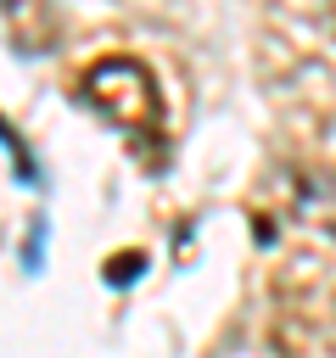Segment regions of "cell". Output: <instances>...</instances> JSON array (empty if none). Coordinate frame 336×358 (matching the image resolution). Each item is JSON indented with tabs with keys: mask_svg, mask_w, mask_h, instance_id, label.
Masks as SVG:
<instances>
[{
	"mask_svg": "<svg viewBox=\"0 0 336 358\" xmlns=\"http://www.w3.org/2000/svg\"><path fill=\"white\" fill-rule=\"evenodd\" d=\"M286 213L336 241V168H291L286 173Z\"/></svg>",
	"mask_w": 336,
	"mask_h": 358,
	"instance_id": "2",
	"label": "cell"
},
{
	"mask_svg": "<svg viewBox=\"0 0 336 358\" xmlns=\"http://www.w3.org/2000/svg\"><path fill=\"white\" fill-rule=\"evenodd\" d=\"M0 45L22 56L56 50V0H0Z\"/></svg>",
	"mask_w": 336,
	"mask_h": 358,
	"instance_id": "3",
	"label": "cell"
},
{
	"mask_svg": "<svg viewBox=\"0 0 336 358\" xmlns=\"http://www.w3.org/2000/svg\"><path fill=\"white\" fill-rule=\"evenodd\" d=\"M78 95H84L129 145H140L151 168L162 162V90H157V78H151L146 62H134V56H101V62L78 78Z\"/></svg>",
	"mask_w": 336,
	"mask_h": 358,
	"instance_id": "1",
	"label": "cell"
}]
</instances>
